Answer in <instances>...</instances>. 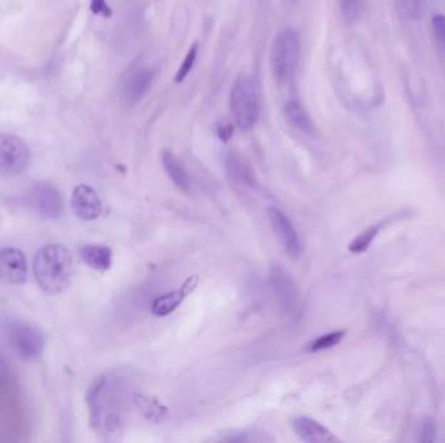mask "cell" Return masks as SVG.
Returning a JSON list of instances; mask_svg holds the SVG:
<instances>
[{
  "mask_svg": "<svg viewBox=\"0 0 445 443\" xmlns=\"http://www.w3.org/2000/svg\"><path fill=\"white\" fill-rule=\"evenodd\" d=\"M33 274L39 288L46 293H61L69 286L73 274L71 252L61 244H46L34 256Z\"/></svg>",
  "mask_w": 445,
  "mask_h": 443,
  "instance_id": "cell-1",
  "label": "cell"
},
{
  "mask_svg": "<svg viewBox=\"0 0 445 443\" xmlns=\"http://www.w3.org/2000/svg\"><path fill=\"white\" fill-rule=\"evenodd\" d=\"M230 115L242 132L252 130L260 116V100L255 82L247 74H240L233 82L230 96Z\"/></svg>",
  "mask_w": 445,
  "mask_h": 443,
  "instance_id": "cell-2",
  "label": "cell"
},
{
  "mask_svg": "<svg viewBox=\"0 0 445 443\" xmlns=\"http://www.w3.org/2000/svg\"><path fill=\"white\" fill-rule=\"evenodd\" d=\"M300 59V37L296 30L282 29L275 37L271 48V69L280 83L292 80Z\"/></svg>",
  "mask_w": 445,
  "mask_h": 443,
  "instance_id": "cell-3",
  "label": "cell"
},
{
  "mask_svg": "<svg viewBox=\"0 0 445 443\" xmlns=\"http://www.w3.org/2000/svg\"><path fill=\"white\" fill-rule=\"evenodd\" d=\"M8 337L16 353L24 360H34L39 358L45 348V337L37 326L15 320L8 325Z\"/></svg>",
  "mask_w": 445,
  "mask_h": 443,
  "instance_id": "cell-4",
  "label": "cell"
},
{
  "mask_svg": "<svg viewBox=\"0 0 445 443\" xmlns=\"http://www.w3.org/2000/svg\"><path fill=\"white\" fill-rule=\"evenodd\" d=\"M29 163L28 145L16 135L0 134V174L8 177L21 174Z\"/></svg>",
  "mask_w": 445,
  "mask_h": 443,
  "instance_id": "cell-5",
  "label": "cell"
},
{
  "mask_svg": "<svg viewBox=\"0 0 445 443\" xmlns=\"http://www.w3.org/2000/svg\"><path fill=\"white\" fill-rule=\"evenodd\" d=\"M30 206L47 219H58L63 214V198L59 190L48 182H38L29 192Z\"/></svg>",
  "mask_w": 445,
  "mask_h": 443,
  "instance_id": "cell-6",
  "label": "cell"
},
{
  "mask_svg": "<svg viewBox=\"0 0 445 443\" xmlns=\"http://www.w3.org/2000/svg\"><path fill=\"white\" fill-rule=\"evenodd\" d=\"M268 220L282 246L284 251L293 260H297L301 255V241L296 229L290 219L282 214L279 208L270 207L267 209Z\"/></svg>",
  "mask_w": 445,
  "mask_h": 443,
  "instance_id": "cell-7",
  "label": "cell"
},
{
  "mask_svg": "<svg viewBox=\"0 0 445 443\" xmlns=\"http://www.w3.org/2000/svg\"><path fill=\"white\" fill-rule=\"evenodd\" d=\"M28 278V263L19 249L0 251V280L9 285H21Z\"/></svg>",
  "mask_w": 445,
  "mask_h": 443,
  "instance_id": "cell-8",
  "label": "cell"
},
{
  "mask_svg": "<svg viewBox=\"0 0 445 443\" xmlns=\"http://www.w3.org/2000/svg\"><path fill=\"white\" fill-rule=\"evenodd\" d=\"M72 209L74 214L81 220L93 222L102 214L103 206L93 187L78 185L74 187L72 194Z\"/></svg>",
  "mask_w": 445,
  "mask_h": 443,
  "instance_id": "cell-9",
  "label": "cell"
},
{
  "mask_svg": "<svg viewBox=\"0 0 445 443\" xmlns=\"http://www.w3.org/2000/svg\"><path fill=\"white\" fill-rule=\"evenodd\" d=\"M198 282H200L198 276L188 277L180 288L172 290L170 293L155 299V302L153 303V307H151V312L158 318L170 315L173 311H176L180 304L185 301L186 296H190L193 293L195 288L198 286Z\"/></svg>",
  "mask_w": 445,
  "mask_h": 443,
  "instance_id": "cell-10",
  "label": "cell"
},
{
  "mask_svg": "<svg viewBox=\"0 0 445 443\" xmlns=\"http://www.w3.org/2000/svg\"><path fill=\"white\" fill-rule=\"evenodd\" d=\"M292 428L297 436L305 442L327 443L339 441L326 427L306 416H298L296 419H293Z\"/></svg>",
  "mask_w": 445,
  "mask_h": 443,
  "instance_id": "cell-11",
  "label": "cell"
},
{
  "mask_svg": "<svg viewBox=\"0 0 445 443\" xmlns=\"http://www.w3.org/2000/svg\"><path fill=\"white\" fill-rule=\"evenodd\" d=\"M270 280L282 308L288 312L295 310L297 306V288L288 273L280 266H274Z\"/></svg>",
  "mask_w": 445,
  "mask_h": 443,
  "instance_id": "cell-12",
  "label": "cell"
},
{
  "mask_svg": "<svg viewBox=\"0 0 445 443\" xmlns=\"http://www.w3.org/2000/svg\"><path fill=\"white\" fill-rule=\"evenodd\" d=\"M153 78L154 74L148 68H138L128 74L123 83V96L126 98V102L133 103L141 99L150 89Z\"/></svg>",
  "mask_w": 445,
  "mask_h": 443,
  "instance_id": "cell-13",
  "label": "cell"
},
{
  "mask_svg": "<svg viewBox=\"0 0 445 443\" xmlns=\"http://www.w3.org/2000/svg\"><path fill=\"white\" fill-rule=\"evenodd\" d=\"M224 167L227 176L236 185L246 186L250 189H255L258 186L252 168L249 167V164L245 163V160L241 159V156L236 154L225 156Z\"/></svg>",
  "mask_w": 445,
  "mask_h": 443,
  "instance_id": "cell-14",
  "label": "cell"
},
{
  "mask_svg": "<svg viewBox=\"0 0 445 443\" xmlns=\"http://www.w3.org/2000/svg\"><path fill=\"white\" fill-rule=\"evenodd\" d=\"M82 260L97 271H107L112 264V250L103 244H85L80 249Z\"/></svg>",
  "mask_w": 445,
  "mask_h": 443,
  "instance_id": "cell-15",
  "label": "cell"
},
{
  "mask_svg": "<svg viewBox=\"0 0 445 443\" xmlns=\"http://www.w3.org/2000/svg\"><path fill=\"white\" fill-rule=\"evenodd\" d=\"M134 403H135L137 408L140 410V412L148 421H153V422L159 424V422H163L167 419V416H168V408L162 405L153 395L137 392L134 395Z\"/></svg>",
  "mask_w": 445,
  "mask_h": 443,
  "instance_id": "cell-16",
  "label": "cell"
},
{
  "mask_svg": "<svg viewBox=\"0 0 445 443\" xmlns=\"http://www.w3.org/2000/svg\"><path fill=\"white\" fill-rule=\"evenodd\" d=\"M162 163H163L164 170H165L167 176L171 178L175 186L181 192H190V187H192L190 178L188 176L184 167L178 162V157L170 151H164L162 154Z\"/></svg>",
  "mask_w": 445,
  "mask_h": 443,
  "instance_id": "cell-17",
  "label": "cell"
},
{
  "mask_svg": "<svg viewBox=\"0 0 445 443\" xmlns=\"http://www.w3.org/2000/svg\"><path fill=\"white\" fill-rule=\"evenodd\" d=\"M220 442L233 443H266L274 442V438L263 430L254 429H230L227 432H222L218 438Z\"/></svg>",
  "mask_w": 445,
  "mask_h": 443,
  "instance_id": "cell-18",
  "label": "cell"
},
{
  "mask_svg": "<svg viewBox=\"0 0 445 443\" xmlns=\"http://www.w3.org/2000/svg\"><path fill=\"white\" fill-rule=\"evenodd\" d=\"M285 116L292 126H295L300 132L312 134L314 130L312 118L305 111L304 105L297 99H290L285 103Z\"/></svg>",
  "mask_w": 445,
  "mask_h": 443,
  "instance_id": "cell-19",
  "label": "cell"
},
{
  "mask_svg": "<svg viewBox=\"0 0 445 443\" xmlns=\"http://www.w3.org/2000/svg\"><path fill=\"white\" fill-rule=\"evenodd\" d=\"M397 11L406 21L416 23L422 19L424 0H396Z\"/></svg>",
  "mask_w": 445,
  "mask_h": 443,
  "instance_id": "cell-20",
  "label": "cell"
},
{
  "mask_svg": "<svg viewBox=\"0 0 445 443\" xmlns=\"http://www.w3.org/2000/svg\"><path fill=\"white\" fill-rule=\"evenodd\" d=\"M382 229V225H372L370 228L364 229L349 244V251L353 254H362L370 247L371 242L378 236L379 231Z\"/></svg>",
  "mask_w": 445,
  "mask_h": 443,
  "instance_id": "cell-21",
  "label": "cell"
},
{
  "mask_svg": "<svg viewBox=\"0 0 445 443\" xmlns=\"http://www.w3.org/2000/svg\"><path fill=\"white\" fill-rule=\"evenodd\" d=\"M344 337H345V332H344V330H337V332L324 334V335H322L319 338L312 340V343L309 345V351H310V353H318V351H323V350L334 348L336 345H339V343L342 342Z\"/></svg>",
  "mask_w": 445,
  "mask_h": 443,
  "instance_id": "cell-22",
  "label": "cell"
},
{
  "mask_svg": "<svg viewBox=\"0 0 445 443\" xmlns=\"http://www.w3.org/2000/svg\"><path fill=\"white\" fill-rule=\"evenodd\" d=\"M432 30L435 43L440 55L445 58V16L435 15L432 17Z\"/></svg>",
  "mask_w": 445,
  "mask_h": 443,
  "instance_id": "cell-23",
  "label": "cell"
},
{
  "mask_svg": "<svg viewBox=\"0 0 445 443\" xmlns=\"http://www.w3.org/2000/svg\"><path fill=\"white\" fill-rule=\"evenodd\" d=\"M197 52H198V45L195 43L189 50V52L186 53L185 59L181 63V67L178 68V73H176V77H175L176 83H181V82L185 81L188 74L190 73V71L193 69L194 63H195V59H197Z\"/></svg>",
  "mask_w": 445,
  "mask_h": 443,
  "instance_id": "cell-24",
  "label": "cell"
},
{
  "mask_svg": "<svg viewBox=\"0 0 445 443\" xmlns=\"http://www.w3.org/2000/svg\"><path fill=\"white\" fill-rule=\"evenodd\" d=\"M233 130H235L233 124L228 120H222L216 124V134H218L219 140H222V142H228L232 138Z\"/></svg>",
  "mask_w": 445,
  "mask_h": 443,
  "instance_id": "cell-25",
  "label": "cell"
},
{
  "mask_svg": "<svg viewBox=\"0 0 445 443\" xmlns=\"http://www.w3.org/2000/svg\"><path fill=\"white\" fill-rule=\"evenodd\" d=\"M91 11L97 15L111 16V9L107 6L106 0H91Z\"/></svg>",
  "mask_w": 445,
  "mask_h": 443,
  "instance_id": "cell-26",
  "label": "cell"
},
{
  "mask_svg": "<svg viewBox=\"0 0 445 443\" xmlns=\"http://www.w3.org/2000/svg\"><path fill=\"white\" fill-rule=\"evenodd\" d=\"M342 6L347 15L354 17L358 14L357 0H342Z\"/></svg>",
  "mask_w": 445,
  "mask_h": 443,
  "instance_id": "cell-27",
  "label": "cell"
}]
</instances>
